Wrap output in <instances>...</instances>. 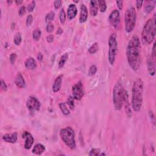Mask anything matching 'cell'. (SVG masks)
Instances as JSON below:
<instances>
[{"label":"cell","mask_w":156,"mask_h":156,"mask_svg":"<svg viewBox=\"0 0 156 156\" xmlns=\"http://www.w3.org/2000/svg\"><path fill=\"white\" fill-rule=\"evenodd\" d=\"M126 56L130 67L137 70L141 64L140 41L138 36H134L129 41L126 48Z\"/></svg>","instance_id":"obj_1"},{"label":"cell","mask_w":156,"mask_h":156,"mask_svg":"<svg viewBox=\"0 0 156 156\" xmlns=\"http://www.w3.org/2000/svg\"><path fill=\"white\" fill-rule=\"evenodd\" d=\"M143 81L138 78L134 82L132 93V104L133 110L135 112H139L142 106L143 99Z\"/></svg>","instance_id":"obj_2"},{"label":"cell","mask_w":156,"mask_h":156,"mask_svg":"<svg viewBox=\"0 0 156 156\" xmlns=\"http://www.w3.org/2000/svg\"><path fill=\"white\" fill-rule=\"evenodd\" d=\"M113 101L114 107L117 110L122 109L124 105L128 103V94L123 85L118 82L115 84L113 92Z\"/></svg>","instance_id":"obj_3"},{"label":"cell","mask_w":156,"mask_h":156,"mask_svg":"<svg viewBox=\"0 0 156 156\" xmlns=\"http://www.w3.org/2000/svg\"><path fill=\"white\" fill-rule=\"evenodd\" d=\"M155 18L149 19L146 23L142 33V41L144 44L149 45L153 41L155 36Z\"/></svg>","instance_id":"obj_4"},{"label":"cell","mask_w":156,"mask_h":156,"mask_svg":"<svg viewBox=\"0 0 156 156\" xmlns=\"http://www.w3.org/2000/svg\"><path fill=\"white\" fill-rule=\"evenodd\" d=\"M59 135L62 140L67 146L71 149H75V134L74 130L71 127H67L61 129L60 131Z\"/></svg>","instance_id":"obj_5"},{"label":"cell","mask_w":156,"mask_h":156,"mask_svg":"<svg viewBox=\"0 0 156 156\" xmlns=\"http://www.w3.org/2000/svg\"><path fill=\"white\" fill-rule=\"evenodd\" d=\"M136 15L135 9L134 7H129L124 14V23L125 30L127 32H131L133 31L135 26Z\"/></svg>","instance_id":"obj_6"},{"label":"cell","mask_w":156,"mask_h":156,"mask_svg":"<svg viewBox=\"0 0 156 156\" xmlns=\"http://www.w3.org/2000/svg\"><path fill=\"white\" fill-rule=\"evenodd\" d=\"M109 61L110 65H114L117 56L118 43L117 35L115 33L112 34L109 39Z\"/></svg>","instance_id":"obj_7"},{"label":"cell","mask_w":156,"mask_h":156,"mask_svg":"<svg viewBox=\"0 0 156 156\" xmlns=\"http://www.w3.org/2000/svg\"><path fill=\"white\" fill-rule=\"evenodd\" d=\"M26 106L31 113H34L39 111L40 109V102L37 98L34 97H29L28 98Z\"/></svg>","instance_id":"obj_8"},{"label":"cell","mask_w":156,"mask_h":156,"mask_svg":"<svg viewBox=\"0 0 156 156\" xmlns=\"http://www.w3.org/2000/svg\"><path fill=\"white\" fill-rule=\"evenodd\" d=\"M72 92L73 98L76 100H81L84 95V91L83 89V84L81 81L76 83L73 86Z\"/></svg>","instance_id":"obj_9"},{"label":"cell","mask_w":156,"mask_h":156,"mask_svg":"<svg viewBox=\"0 0 156 156\" xmlns=\"http://www.w3.org/2000/svg\"><path fill=\"white\" fill-rule=\"evenodd\" d=\"M110 24L116 29H118L120 24V15L118 10H114L110 13L109 17Z\"/></svg>","instance_id":"obj_10"},{"label":"cell","mask_w":156,"mask_h":156,"mask_svg":"<svg viewBox=\"0 0 156 156\" xmlns=\"http://www.w3.org/2000/svg\"><path fill=\"white\" fill-rule=\"evenodd\" d=\"M23 138H26L25 143H24V148L26 149H29L32 147V146L34 143V139L33 137L29 132L28 131H24L23 134Z\"/></svg>","instance_id":"obj_11"},{"label":"cell","mask_w":156,"mask_h":156,"mask_svg":"<svg viewBox=\"0 0 156 156\" xmlns=\"http://www.w3.org/2000/svg\"><path fill=\"white\" fill-rule=\"evenodd\" d=\"M154 58L152 56H149L147 59V68L149 75L154 76L155 73V62Z\"/></svg>","instance_id":"obj_12"},{"label":"cell","mask_w":156,"mask_h":156,"mask_svg":"<svg viewBox=\"0 0 156 156\" xmlns=\"http://www.w3.org/2000/svg\"><path fill=\"white\" fill-rule=\"evenodd\" d=\"M18 139V134L16 132L11 134H5L3 136V140L6 142L15 143Z\"/></svg>","instance_id":"obj_13"},{"label":"cell","mask_w":156,"mask_h":156,"mask_svg":"<svg viewBox=\"0 0 156 156\" xmlns=\"http://www.w3.org/2000/svg\"><path fill=\"white\" fill-rule=\"evenodd\" d=\"M77 13V9L76 6L74 4H70L67 11V16L70 20L74 19Z\"/></svg>","instance_id":"obj_14"},{"label":"cell","mask_w":156,"mask_h":156,"mask_svg":"<svg viewBox=\"0 0 156 156\" xmlns=\"http://www.w3.org/2000/svg\"><path fill=\"white\" fill-rule=\"evenodd\" d=\"M88 18V10L87 8L84 4H81V12L79 16V22L82 23L87 21Z\"/></svg>","instance_id":"obj_15"},{"label":"cell","mask_w":156,"mask_h":156,"mask_svg":"<svg viewBox=\"0 0 156 156\" xmlns=\"http://www.w3.org/2000/svg\"><path fill=\"white\" fill-rule=\"evenodd\" d=\"M62 75L59 76L56 78L54 81V84L53 85V92L54 93H56L60 90L61 86H62Z\"/></svg>","instance_id":"obj_16"},{"label":"cell","mask_w":156,"mask_h":156,"mask_svg":"<svg viewBox=\"0 0 156 156\" xmlns=\"http://www.w3.org/2000/svg\"><path fill=\"white\" fill-rule=\"evenodd\" d=\"M90 11L92 16H96L98 12V3L97 1L93 0L90 3Z\"/></svg>","instance_id":"obj_17"},{"label":"cell","mask_w":156,"mask_h":156,"mask_svg":"<svg viewBox=\"0 0 156 156\" xmlns=\"http://www.w3.org/2000/svg\"><path fill=\"white\" fill-rule=\"evenodd\" d=\"M15 84L16 87L22 89V88L25 87L26 82L25 81H24L23 76L21 75V74L19 73L17 76H16L15 80Z\"/></svg>","instance_id":"obj_18"},{"label":"cell","mask_w":156,"mask_h":156,"mask_svg":"<svg viewBox=\"0 0 156 156\" xmlns=\"http://www.w3.org/2000/svg\"><path fill=\"white\" fill-rule=\"evenodd\" d=\"M24 65H25V67L29 70H34L37 67V63H36V60L32 57L28 58L24 62Z\"/></svg>","instance_id":"obj_19"},{"label":"cell","mask_w":156,"mask_h":156,"mask_svg":"<svg viewBox=\"0 0 156 156\" xmlns=\"http://www.w3.org/2000/svg\"><path fill=\"white\" fill-rule=\"evenodd\" d=\"M45 151V147L41 144H37L32 149V153L36 155H41Z\"/></svg>","instance_id":"obj_20"},{"label":"cell","mask_w":156,"mask_h":156,"mask_svg":"<svg viewBox=\"0 0 156 156\" xmlns=\"http://www.w3.org/2000/svg\"><path fill=\"white\" fill-rule=\"evenodd\" d=\"M68 58V53H65V54L62 56L59 62V67L60 68H62V67H64L65 64L67 61Z\"/></svg>","instance_id":"obj_21"},{"label":"cell","mask_w":156,"mask_h":156,"mask_svg":"<svg viewBox=\"0 0 156 156\" xmlns=\"http://www.w3.org/2000/svg\"><path fill=\"white\" fill-rule=\"evenodd\" d=\"M59 107L62 111V114L65 115H68L70 114V111L68 109V107L65 103H60L59 104Z\"/></svg>","instance_id":"obj_22"},{"label":"cell","mask_w":156,"mask_h":156,"mask_svg":"<svg viewBox=\"0 0 156 156\" xmlns=\"http://www.w3.org/2000/svg\"><path fill=\"white\" fill-rule=\"evenodd\" d=\"M98 6H99V9L101 12H104L107 9V4L106 2L104 0H100V1H98Z\"/></svg>","instance_id":"obj_23"},{"label":"cell","mask_w":156,"mask_h":156,"mask_svg":"<svg viewBox=\"0 0 156 156\" xmlns=\"http://www.w3.org/2000/svg\"><path fill=\"white\" fill-rule=\"evenodd\" d=\"M98 50V44L97 42H95L89 48V52L90 54H93L97 53Z\"/></svg>","instance_id":"obj_24"},{"label":"cell","mask_w":156,"mask_h":156,"mask_svg":"<svg viewBox=\"0 0 156 156\" xmlns=\"http://www.w3.org/2000/svg\"><path fill=\"white\" fill-rule=\"evenodd\" d=\"M54 17H55V13L54 12H50L46 15L45 17V21L46 22L48 23H51V21L54 20Z\"/></svg>","instance_id":"obj_25"},{"label":"cell","mask_w":156,"mask_h":156,"mask_svg":"<svg viewBox=\"0 0 156 156\" xmlns=\"http://www.w3.org/2000/svg\"><path fill=\"white\" fill-rule=\"evenodd\" d=\"M41 31L40 29H36L32 32V37L34 40L36 41H38L41 37Z\"/></svg>","instance_id":"obj_26"},{"label":"cell","mask_w":156,"mask_h":156,"mask_svg":"<svg viewBox=\"0 0 156 156\" xmlns=\"http://www.w3.org/2000/svg\"><path fill=\"white\" fill-rule=\"evenodd\" d=\"M59 19H60V23H62V24H64L65 22V20H66V15L64 9H62L60 10V11Z\"/></svg>","instance_id":"obj_27"},{"label":"cell","mask_w":156,"mask_h":156,"mask_svg":"<svg viewBox=\"0 0 156 156\" xmlns=\"http://www.w3.org/2000/svg\"><path fill=\"white\" fill-rule=\"evenodd\" d=\"M154 7V4H152L151 2H147L146 5L145 7V11L147 14H149L153 10Z\"/></svg>","instance_id":"obj_28"},{"label":"cell","mask_w":156,"mask_h":156,"mask_svg":"<svg viewBox=\"0 0 156 156\" xmlns=\"http://www.w3.org/2000/svg\"><path fill=\"white\" fill-rule=\"evenodd\" d=\"M14 42L16 45H20L21 42V36L20 33L17 32L15 34L14 39Z\"/></svg>","instance_id":"obj_29"},{"label":"cell","mask_w":156,"mask_h":156,"mask_svg":"<svg viewBox=\"0 0 156 156\" xmlns=\"http://www.w3.org/2000/svg\"><path fill=\"white\" fill-rule=\"evenodd\" d=\"M67 104L71 109L73 110L74 109V98L72 97H69L67 100Z\"/></svg>","instance_id":"obj_30"},{"label":"cell","mask_w":156,"mask_h":156,"mask_svg":"<svg viewBox=\"0 0 156 156\" xmlns=\"http://www.w3.org/2000/svg\"><path fill=\"white\" fill-rule=\"evenodd\" d=\"M97 71V68L95 65H93L90 67L89 71V76H93L96 74Z\"/></svg>","instance_id":"obj_31"},{"label":"cell","mask_w":156,"mask_h":156,"mask_svg":"<svg viewBox=\"0 0 156 156\" xmlns=\"http://www.w3.org/2000/svg\"><path fill=\"white\" fill-rule=\"evenodd\" d=\"M99 153H100V150L99 149H92V150L90 151V153L89 155L90 156H97V155H99Z\"/></svg>","instance_id":"obj_32"},{"label":"cell","mask_w":156,"mask_h":156,"mask_svg":"<svg viewBox=\"0 0 156 156\" xmlns=\"http://www.w3.org/2000/svg\"><path fill=\"white\" fill-rule=\"evenodd\" d=\"M35 7H36V1H31V2L30 3L28 6L27 9H28V12H32L33 11H34Z\"/></svg>","instance_id":"obj_33"},{"label":"cell","mask_w":156,"mask_h":156,"mask_svg":"<svg viewBox=\"0 0 156 156\" xmlns=\"http://www.w3.org/2000/svg\"><path fill=\"white\" fill-rule=\"evenodd\" d=\"M54 29V26L51 23H48L47 26H46V31L48 33H51L53 32Z\"/></svg>","instance_id":"obj_34"},{"label":"cell","mask_w":156,"mask_h":156,"mask_svg":"<svg viewBox=\"0 0 156 156\" xmlns=\"http://www.w3.org/2000/svg\"><path fill=\"white\" fill-rule=\"evenodd\" d=\"M33 16L31 15H29L27 16V19H26V25L27 26H30L32 24L33 22Z\"/></svg>","instance_id":"obj_35"},{"label":"cell","mask_w":156,"mask_h":156,"mask_svg":"<svg viewBox=\"0 0 156 156\" xmlns=\"http://www.w3.org/2000/svg\"><path fill=\"white\" fill-rule=\"evenodd\" d=\"M16 54L15 53H12L10 56V61L12 64H14L16 61Z\"/></svg>","instance_id":"obj_36"},{"label":"cell","mask_w":156,"mask_h":156,"mask_svg":"<svg viewBox=\"0 0 156 156\" xmlns=\"http://www.w3.org/2000/svg\"><path fill=\"white\" fill-rule=\"evenodd\" d=\"M54 7L56 9H59L60 7H61V6H62V1H60V0H57V1H54Z\"/></svg>","instance_id":"obj_37"},{"label":"cell","mask_w":156,"mask_h":156,"mask_svg":"<svg viewBox=\"0 0 156 156\" xmlns=\"http://www.w3.org/2000/svg\"><path fill=\"white\" fill-rule=\"evenodd\" d=\"M25 12H26V7H24V6H21V7L20 8V9H19V15L22 16L24 14H25Z\"/></svg>","instance_id":"obj_38"},{"label":"cell","mask_w":156,"mask_h":156,"mask_svg":"<svg viewBox=\"0 0 156 156\" xmlns=\"http://www.w3.org/2000/svg\"><path fill=\"white\" fill-rule=\"evenodd\" d=\"M1 89L4 91H6L7 90V84H6V82H5L3 79L1 81Z\"/></svg>","instance_id":"obj_39"},{"label":"cell","mask_w":156,"mask_h":156,"mask_svg":"<svg viewBox=\"0 0 156 156\" xmlns=\"http://www.w3.org/2000/svg\"><path fill=\"white\" fill-rule=\"evenodd\" d=\"M54 37L53 35H49L46 37V40L48 43H52L53 41H54Z\"/></svg>","instance_id":"obj_40"},{"label":"cell","mask_w":156,"mask_h":156,"mask_svg":"<svg viewBox=\"0 0 156 156\" xmlns=\"http://www.w3.org/2000/svg\"><path fill=\"white\" fill-rule=\"evenodd\" d=\"M117 4L118 9L119 10H122L123 7V1H117Z\"/></svg>","instance_id":"obj_41"},{"label":"cell","mask_w":156,"mask_h":156,"mask_svg":"<svg viewBox=\"0 0 156 156\" xmlns=\"http://www.w3.org/2000/svg\"><path fill=\"white\" fill-rule=\"evenodd\" d=\"M143 1H136V6H137V8L138 9H140L142 7V6L143 4Z\"/></svg>","instance_id":"obj_42"},{"label":"cell","mask_w":156,"mask_h":156,"mask_svg":"<svg viewBox=\"0 0 156 156\" xmlns=\"http://www.w3.org/2000/svg\"><path fill=\"white\" fill-rule=\"evenodd\" d=\"M152 57L155 58V43H154L153 48H152Z\"/></svg>","instance_id":"obj_43"},{"label":"cell","mask_w":156,"mask_h":156,"mask_svg":"<svg viewBox=\"0 0 156 156\" xmlns=\"http://www.w3.org/2000/svg\"><path fill=\"white\" fill-rule=\"evenodd\" d=\"M37 59H38V60H39V61L42 60V59H43V55H42V54H41V53H39V54H38V56H37Z\"/></svg>","instance_id":"obj_44"},{"label":"cell","mask_w":156,"mask_h":156,"mask_svg":"<svg viewBox=\"0 0 156 156\" xmlns=\"http://www.w3.org/2000/svg\"><path fill=\"white\" fill-rule=\"evenodd\" d=\"M63 32V30L61 28H59V29H58L57 31V35H60L62 34V33Z\"/></svg>","instance_id":"obj_45"},{"label":"cell","mask_w":156,"mask_h":156,"mask_svg":"<svg viewBox=\"0 0 156 156\" xmlns=\"http://www.w3.org/2000/svg\"><path fill=\"white\" fill-rule=\"evenodd\" d=\"M22 3H23V1H18V0L17 1H15V3L18 5L22 4Z\"/></svg>","instance_id":"obj_46"},{"label":"cell","mask_w":156,"mask_h":156,"mask_svg":"<svg viewBox=\"0 0 156 156\" xmlns=\"http://www.w3.org/2000/svg\"><path fill=\"white\" fill-rule=\"evenodd\" d=\"M7 3H12V1H7Z\"/></svg>","instance_id":"obj_47"}]
</instances>
